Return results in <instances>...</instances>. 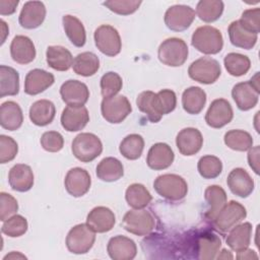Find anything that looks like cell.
<instances>
[{
	"mask_svg": "<svg viewBox=\"0 0 260 260\" xmlns=\"http://www.w3.org/2000/svg\"><path fill=\"white\" fill-rule=\"evenodd\" d=\"M188 46L182 39L169 38L165 40L158 47V60L167 66L179 67L182 66L188 58Z\"/></svg>",
	"mask_w": 260,
	"mask_h": 260,
	"instance_id": "3",
	"label": "cell"
},
{
	"mask_svg": "<svg viewBox=\"0 0 260 260\" xmlns=\"http://www.w3.org/2000/svg\"><path fill=\"white\" fill-rule=\"evenodd\" d=\"M107 251L113 260H132L137 254V247L130 238L118 235L110 239Z\"/></svg>",
	"mask_w": 260,
	"mask_h": 260,
	"instance_id": "21",
	"label": "cell"
},
{
	"mask_svg": "<svg viewBox=\"0 0 260 260\" xmlns=\"http://www.w3.org/2000/svg\"><path fill=\"white\" fill-rule=\"evenodd\" d=\"M175 154L171 146L164 142L154 143L147 152L146 164L154 171L168 169L174 161Z\"/></svg>",
	"mask_w": 260,
	"mask_h": 260,
	"instance_id": "22",
	"label": "cell"
},
{
	"mask_svg": "<svg viewBox=\"0 0 260 260\" xmlns=\"http://www.w3.org/2000/svg\"><path fill=\"white\" fill-rule=\"evenodd\" d=\"M259 72H257L254 77L249 81L239 82L234 85L232 89V96L241 111H249L253 109L259 100Z\"/></svg>",
	"mask_w": 260,
	"mask_h": 260,
	"instance_id": "6",
	"label": "cell"
},
{
	"mask_svg": "<svg viewBox=\"0 0 260 260\" xmlns=\"http://www.w3.org/2000/svg\"><path fill=\"white\" fill-rule=\"evenodd\" d=\"M221 247L220 239L211 232L197 233L191 238L192 252L196 253V259L212 260L216 258V254Z\"/></svg>",
	"mask_w": 260,
	"mask_h": 260,
	"instance_id": "11",
	"label": "cell"
},
{
	"mask_svg": "<svg viewBox=\"0 0 260 260\" xmlns=\"http://www.w3.org/2000/svg\"><path fill=\"white\" fill-rule=\"evenodd\" d=\"M27 228L28 223L26 218L20 214H14L3 221L1 232L10 238H17L24 235Z\"/></svg>",
	"mask_w": 260,
	"mask_h": 260,
	"instance_id": "45",
	"label": "cell"
},
{
	"mask_svg": "<svg viewBox=\"0 0 260 260\" xmlns=\"http://www.w3.org/2000/svg\"><path fill=\"white\" fill-rule=\"evenodd\" d=\"M153 188L160 197L170 201L182 200L188 193L187 182L176 174H164L156 177Z\"/></svg>",
	"mask_w": 260,
	"mask_h": 260,
	"instance_id": "2",
	"label": "cell"
},
{
	"mask_svg": "<svg viewBox=\"0 0 260 260\" xmlns=\"http://www.w3.org/2000/svg\"><path fill=\"white\" fill-rule=\"evenodd\" d=\"M195 10L188 5L176 4L169 7L165 13V24L173 31H183L190 27L195 19Z\"/></svg>",
	"mask_w": 260,
	"mask_h": 260,
	"instance_id": "13",
	"label": "cell"
},
{
	"mask_svg": "<svg viewBox=\"0 0 260 260\" xmlns=\"http://www.w3.org/2000/svg\"><path fill=\"white\" fill-rule=\"evenodd\" d=\"M228 32L232 45L245 50H251L258 40V35L245 28L239 20L233 21L229 25Z\"/></svg>",
	"mask_w": 260,
	"mask_h": 260,
	"instance_id": "29",
	"label": "cell"
},
{
	"mask_svg": "<svg viewBox=\"0 0 260 260\" xmlns=\"http://www.w3.org/2000/svg\"><path fill=\"white\" fill-rule=\"evenodd\" d=\"M18 0H0V14L11 15L15 12L18 5Z\"/></svg>",
	"mask_w": 260,
	"mask_h": 260,
	"instance_id": "54",
	"label": "cell"
},
{
	"mask_svg": "<svg viewBox=\"0 0 260 260\" xmlns=\"http://www.w3.org/2000/svg\"><path fill=\"white\" fill-rule=\"evenodd\" d=\"M10 55L14 62L25 65L36 58V48L32 41L22 35L15 36L10 44Z\"/></svg>",
	"mask_w": 260,
	"mask_h": 260,
	"instance_id": "23",
	"label": "cell"
},
{
	"mask_svg": "<svg viewBox=\"0 0 260 260\" xmlns=\"http://www.w3.org/2000/svg\"><path fill=\"white\" fill-rule=\"evenodd\" d=\"M125 199L133 209H143L150 203L152 197L144 185L134 183L126 189Z\"/></svg>",
	"mask_w": 260,
	"mask_h": 260,
	"instance_id": "38",
	"label": "cell"
},
{
	"mask_svg": "<svg viewBox=\"0 0 260 260\" xmlns=\"http://www.w3.org/2000/svg\"><path fill=\"white\" fill-rule=\"evenodd\" d=\"M204 199L208 206L204 216L208 220L212 221L219 210L226 203V193L222 187L218 185H211L205 189Z\"/></svg>",
	"mask_w": 260,
	"mask_h": 260,
	"instance_id": "32",
	"label": "cell"
},
{
	"mask_svg": "<svg viewBox=\"0 0 260 260\" xmlns=\"http://www.w3.org/2000/svg\"><path fill=\"white\" fill-rule=\"evenodd\" d=\"M144 148V139L139 134H129L120 143L119 150L121 154L130 160L138 159Z\"/></svg>",
	"mask_w": 260,
	"mask_h": 260,
	"instance_id": "41",
	"label": "cell"
},
{
	"mask_svg": "<svg viewBox=\"0 0 260 260\" xmlns=\"http://www.w3.org/2000/svg\"><path fill=\"white\" fill-rule=\"evenodd\" d=\"M17 152V142L10 136L0 135V162L6 164L13 160Z\"/></svg>",
	"mask_w": 260,
	"mask_h": 260,
	"instance_id": "49",
	"label": "cell"
},
{
	"mask_svg": "<svg viewBox=\"0 0 260 260\" xmlns=\"http://www.w3.org/2000/svg\"><path fill=\"white\" fill-rule=\"evenodd\" d=\"M221 253L223 254V255H218V256H216V258L217 259H220V258H223V259H228V258H233V255L231 254V253H228V250H225V249H223L222 251H221Z\"/></svg>",
	"mask_w": 260,
	"mask_h": 260,
	"instance_id": "58",
	"label": "cell"
},
{
	"mask_svg": "<svg viewBox=\"0 0 260 260\" xmlns=\"http://www.w3.org/2000/svg\"><path fill=\"white\" fill-rule=\"evenodd\" d=\"M72 68L77 75L92 76L100 68V59L92 52H83L74 58Z\"/></svg>",
	"mask_w": 260,
	"mask_h": 260,
	"instance_id": "36",
	"label": "cell"
},
{
	"mask_svg": "<svg viewBox=\"0 0 260 260\" xmlns=\"http://www.w3.org/2000/svg\"><path fill=\"white\" fill-rule=\"evenodd\" d=\"M155 225L153 215L145 209H133L125 213L122 226L130 234L143 237L149 235Z\"/></svg>",
	"mask_w": 260,
	"mask_h": 260,
	"instance_id": "8",
	"label": "cell"
},
{
	"mask_svg": "<svg viewBox=\"0 0 260 260\" xmlns=\"http://www.w3.org/2000/svg\"><path fill=\"white\" fill-rule=\"evenodd\" d=\"M89 122V114L84 106H67L61 114V125L68 132L82 130Z\"/></svg>",
	"mask_w": 260,
	"mask_h": 260,
	"instance_id": "19",
	"label": "cell"
},
{
	"mask_svg": "<svg viewBox=\"0 0 260 260\" xmlns=\"http://www.w3.org/2000/svg\"><path fill=\"white\" fill-rule=\"evenodd\" d=\"M252 224L250 222H242L230 230L226 237V245L235 252L239 253L247 249L251 243Z\"/></svg>",
	"mask_w": 260,
	"mask_h": 260,
	"instance_id": "28",
	"label": "cell"
},
{
	"mask_svg": "<svg viewBox=\"0 0 260 260\" xmlns=\"http://www.w3.org/2000/svg\"><path fill=\"white\" fill-rule=\"evenodd\" d=\"M42 147L49 152H58L64 146V138L57 131H47L41 137Z\"/></svg>",
	"mask_w": 260,
	"mask_h": 260,
	"instance_id": "50",
	"label": "cell"
},
{
	"mask_svg": "<svg viewBox=\"0 0 260 260\" xmlns=\"http://www.w3.org/2000/svg\"><path fill=\"white\" fill-rule=\"evenodd\" d=\"M132 112L129 100L122 94L103 99L101 104V113L103 118L111 124L122 123Z\"/></svg>",
	"mask_w": 260,
	"mask_h": 260,
	"instance_id": "9",
	"label": "cell"
},
{
	"mask_svg": "<svg viewBox=\"0 0 260 260\" xmlns=\"http://www.w3.org/2000/svg\"><path fill=\"white\" fill-rule=\"evenodd\" d=\"M94 43L101 53L108 57L117 56L122 49L118 30L110 24H102L94 30Z\"/></svg>",
	"mask_w": 260,
	"mask_h": 260,
	"instance_id": "12",
	"label": "cell"
},
{
	"mask_svg": "<svg viewBox=\"0 0 260 260\" xmlns=\"http://www.w3.org/2000/svg\"><path fill=\"white\" fill-rule=\"evenodd\" d=\"M247 216V210L240 202L231 200L225 203L223 207L216 214L212 220L214 228L221 232L226 233L235 225L244 220Z\"/></svg>",
	"mask_w": 260,
	"mask_h": 260,
	"instance_id": "10",
	"label": "cell"
},
{
	"mask_svg": "<svg viewBox=\"0 0 260 260\" xmlns=\"http://www.w3.org/2000/svg\"><path fill=\"white\" fill-rule=\"evenodd\" d=\"M156 105L159 113L164 116L170 114L176 109L177 96L176 93L171 89H161L156 92Z\"/></svg>",
	"mask_w": 260,
	"mask_h": 260,
	"instance_id": "48",
	"label": "cell"
},
{
	"mask_svg": "<svg viewBox=\"0 0 260 260\" xmlns=\"http://www.w3.org/2000/svg\"><path fill=\"white\" fill-rule=\"evenodd\" d=\"M71 150L73 155L82 162H90L101 155L103 143L93 133H80L72 141Z\"/></svg>",
	"mask_w": 260,
	"mask_h": 260,
	"instance_id": "4",
	"label": "cell"
},
{
	"mask_svg": "<svg viewBox=\"0 0 260 260\" xmlns=\"http://www.w3.org/2000/svg\"><path fill=\"white\" fill-rule=\"evenodd\" d=\"M46 6L41 1H27L23 4L18 16L19 24L26 29L39 27L46 17Z\"/></svg>",
	"mask_w": 260,
	"mask_h": 260,
	"instance_id": "18",
	"label": "cell"
},
{
	"mask_svg": "<svg viewBox=\"0 0 260 260\" xmlns=\"http://www.w3.org/2000/svg\"><path fill=\"white\" fill-rule=\"evenodd\" d=\"M55 82V77L52 73L44 69L30 70L24 79V92L28 95H37Z\"/></svg>",
	"mask_w": 260,
	"mask_h": 260,
	"instance_id": "24",
	"label": "cell"
},
{
	"mask_svg": "<svg viewBox=\"0 0 260 260\" xmlns=\"http://www.w3.org/2000/svg\"><path fill=\"white\" fill-rule=\"evenodd\" d=\"M86 223L99 234L110 232L115 223L116 216L114 212L106 206H96L92 208L86 216Z\"/></svg>",
	"mask_w": 260,
	"mask_h": 260,
	"instance_id": "25",
	"label": "cell"
},
{
	"mask_svg": "<svg viewBox=\"0 0 260 260\" xmlns=\"http://www.w3.org/2000/svg\"><path fill=\"white\" fill-rule=\"evenodd\" d=\"M176 145L185 156L196 154L203 145V137L201 132L193 127L182 129L176 137Z\"/></svg>",
	"mask_w": 260,
	"mask_h": 260,
	"instance_id": "20",
	"label": "cell"
},
{
	"mask_svg": "<svg viewBox=\"0 0 260 260\" xmlns=\"http://www.w3.org/2000/svg\"><path fill=\"white\" fill-rule=\"evenodd\" d=\"M239 21L245 28L258 35L260 31V9L250 8L245 10Z\"/></svg>",
	"mask_w": 260,
	"mask_h": 260,
	"instance_id": "51",
	"label": "cell"
},
{
	"mask_svg": "<svg viewBox=\"0 0 260 260\" xmlns=\"http://www.w3.org/2000/svg\"><path fill=\"white\" fill-rule=\"evenodd\" d=\"M96 177L104 182H116L124 175V167L116 157H105L96 166Z\"/></svg>",
	"mask_w": 260,
	"mask_h": 260,
	"instance_id": "34",
	"label": "cell"
},
{
	"mask_svg": "<svg viewBox=\"0 0 260 260\" xmlns=\"http://www.w3.org/2000/svg\"><path fill=\"white\" fill-rule=\"evenodd\" d=\"M206 104V92L198 86H190L183 91L182 106L190 115L199 114Z\"/></svg>",
	"mask_w": 260,
	"mask_h": 260,
	"instance_id": "33",
	"label": "cell"
},
{
	"mask_svg": "<svg viewBox=\"0 0 260 260\" xmlns=\"http://www.w3.org/2000/svg\"><path fill=\"white\" fill-rule=\"evenodd\" d=\"M95 242V232L87 223L74 225L67 234L66 247L73 254H85Z\"/></svg>",
	"mask_w": 260,
	"mask_h": 260,
	"instance_id": "5",
	"label": "cell"
},
{
	"mask_svg": "<svg viewBox=\"0 0 260 260\" xmlns=\"http://www.w3.org/2000/svg\"><path fill=\"white\" fill-rule=\"evenodd\" d=\"M192 46L205 55L218 54L223 47V38L219 29L211 25L197 27L191 38Z\"/></svg>",
	"mask_w": 260,
	"mask_h": 260,
	"instance_id": "1",
	"label": "cell"
},
{
	"mask_svg": "<svg viewBox=\"0 0 260 260\" xmlns=\"http://www.w3.org/2000/svg\"><path fill=\"white\" fill-rule=\"evenodd\" d=\"M223 64L228 73L236 77L245 75L251 67L249 57L240 53L226 54L223 59Z\"/></svg>",
	"mask_w": 260,
	"mask_h": 260,
	"instance_id": "43",
	"label": "cell"
},
{
	"mask_svg": "<svg viewBox=\"0 0 260 260\" xmlns=\"http://www.w3.org/2000/svg\"><path fill=\"white\" fill-rule=\"evenodd\" d=\"M224 4L220 0H201L196 5V15L204 22L216 21L222 14Z\"/></svg>",
	"mask_w": 260,
	"mask_h": 260,
	"instance_id": "40",
	"label": "cell"
},
{
	"mask_svg": "<svg viewBox=\"0 0 260 260\" xmlns=\"http://www.w3.org/2000/svg\"><path fill=\"white\" fill-rule=\"evenodd\" d=\"M6 259H26V257L24 255L20 254L19 252L12 251L3 257V260H6Z\"/></svg>",
	"mask_w": 260,
	"mask_h": 260,
	"instance_id": "57",
	"label": "cell"
},
{
	"mask_svg": "<svg viewBox=\"0 0 260 260\" xmlns=\"http://www.w3.org/2000/svg\"><path fill=\"white\" fill-rule=\"evenodd\" d=\"M8 183L12 190L26 192L34 185V173L29 166L24 164L14 165L8 174Z\"/></svg>",
	"mask_w": 260,
	"mask_h": 260,
	"instance_id": "26",
	"label": "cell"
},
{
	"mask_svg": "<svg viewBox=\"0 0 260 260\" xmlns=\"http://www.w3.org/2000/svg\"><path fill=\"white\" fill-rule=\"evenodd\" d=\"M23 122V114L20 106L13 102L7 101L0 107V125L8 131L19 129Z\"/></svg>",
	"mask_w": 260,
	"mask_h": 260,
	"instance_id": "27",
	"label": "cell"
},
{
	"mask_svg": "<svg viewBox=\"0 0 260 260\" xmlns=\"http://www.w3.org/2000/svg\"><path fill=\"white\" fill-rule=\"evenodd\" d=\"M156 93L151 90H145L138 94L136 105L140 112L144 113L151 123H157L162 115L159 113L156 105Z\"/></svg>",
	"mask_w": 260,
	"mask_h": 260,
	"instance_id": "39",
	"label": "cell"
},
{
	"mask_svg": "<svg viewBox=\"0 0 260 260\" xmlns=\"http://www.w3.org/2000/svg\"><path fill=\"white\" fill-rule=\"evenodd\" d=\"M48 65L57 71H67L73 65L71 52L62 46H49L46 51Z\"/></svg>",
	"mask_w": 260,
	"mask_h": 260,
	"instance_id": "31",
	"label": "cell"
},
{
	"mask_svg": "<svg viewBox=\"0 0 260 260\" xmlns=\"http://www.w3.org/2000/svg\"><path fill=\"white\" fill-rule=\"evenodd\" d=\"M19 91L18 72L6 65L0 66V98L6 95H16Z\"/></svg>",
	"mask_w": 260,
	"mask_h": 260,
	"instance_id": "37",
	"label": "cell"
},
{
	"mask_svg": "<svg viewBox=\"0 0 260 260\" xmlns=\"http://www.w3.org/2000/svg\"><path fill=\"white\" fill-rule=\"evenodd\" d=\"M64 185L68 194L73 197H81L88 192L91 185V179L86 170L76 167L67 172Z\"/></svg>",
	"mask_w": 260,
	"mask_h": 260,
	"instance_id": "15",
	"label": "cell"
},
{
	"mask_svg": "<svg viewBox=\"0 0 260 260\" xmlns=\"http://www.w3.org/2000/svg\"><path fill=\"white\" fill-rule=\"evenodd\" d=\"M100 85L103 98H112L117 95V93L122 89L123 80L118 73L110 71L102 76Z\"/></svg>",
	"mask_w": 260,
	"mask_h": 260,
	"instance_id": "46",
	"label": "cell"
},
{
	"mask_svg": "<svg viewBox=\"0 0 260 260\" xmlns=\"http://www.w3.org/2000/svg\"><path fill=\"white\" fill-rule=\"evenodd\" d=\"M258 256L255 254V252L251 249H245L244 251H241L238 253L237 258L238 259H251V258H257Z\"/></svg>",
	"mask_w": 260,
	"mask_h": 260,
	"instance_id": "55",
	"label": "cell"
},
{
	"mask_svg": "<svg viewBox=\"0 0 260 260\" xmlns=\"http://www.w3.org/2000/svg\"><path fill=\"white\" fill-rule=\"evenodd\" d=\"M141 3L138 0H108L103 2V5L116 14L129 15L134 13Z\"/></svg>",
	"mask_w": 260,
	"mask_h": 260,
	"instance_id": "47",
	"label": "cell"
},
{
	"mask_svg": "<svg viewBox=\"0 0 260 260\" xmlns=\"http://www.w3.org/2000/svg\"><path fill=\"white\" fill-rule=\"evenodd\" d=\"M60 95L67 106H84L89 99V90L85 83L69 79L61 85Z\"/></svg>",
	"mask_w": 260,
	"mask_h": 260,
	"instance_id": "16",
	"label": "cell"
},
{
	"mask_svg": "<svg viewBox=\"0 0 260 260\" xmlns=\"http://www.w3.org/2000/svg\"><path fill=\"white\" fill-rule=\"evenodd\" d=\"M66 36L73 46L81 48L86 42V32L83 23L76 16L66 14L62 18Z\"/></svg>",
	"mask_w": 260,
	"mask_h": 260,
	"instance_id": "35",
	"label": "cell"
},
{
	"mask_svg": "<svg viewBox=\"0 0 260 260\" xmlns=\"http://www.w3.org/2000/svg\"><path fill=\"white\" fill-rule=\"evenodd\" d=\"M55 105L49 100H39L29 108V119L32 124L44 127L51 124L55 118Z\"/></svg>",
	"mask_w": 260,
	"mask_h": 260,
	"instance_id": "30",
	"label": "cell"
},
{
	"mask_svg": "<svg viewBox=\"0 0 260 260\" xmlns=\"http://www.w3.org/2000/svg\"><path fill=\"white\" fill-rule=\"evenodd\" d=\"M226 184L231 192L241 198H247L254 191L255 183L248 172L243 168H236L228 176Z\"/></svg>",
	"mask_w": 260,
	"mask_h": 260,
	"instance_id": "17",
	"label": "cell"
},
{
	"mask_svg": "<svg viewBox=\"0 0 260 260\" xmlns=\"http://www.w3.org/2000/svg\"><path fill=\"white\" fill-rule=\"evenodd\" d=\"M188 74L191 79L199 83L211 84L219 78L221 68L217 60L211 57H201L191 63Z\"/></svg>",
	"mask_w": 260,
	"mask_h": 260,
	"instance_id": "7",
	"label": "cell"
},
{
	"mask_svg": "<svg viewBox=\"0 0 260 260\" xmlns=\"http://www.w3.org/2000/svg\"><path fill=\"white\" fill-rule=\"evenodd\" d=\"M18 210L17 200L8 193H0V219L6 220L8 217L14 215Z\"/></svg>",
	"mask_w": 260,
	"mask_h": 260,
	"instance_id": "52",
	"label": "cell"
},
{
	"mask_svg": "<svg viewBox=\"0 0 260 260\" xmlns=\"http://www.w3.org/2000/svg\"><path fill=\"white\" fill-rule=\"evenodd\" d=\"M259 154L260 147L259 145L255 147H251L248 152V162L250 168L254 171L256 175H259Z\"/></svg>",
	"mask_w": 260,
	"mask_h": 260,
	"instance_id": "53",
	"label": "cell"
},
{
	"mask_svg": "<svg viewBox=\"0 0 260 260\" xmlns=\"http://www.w3.org/2000/svg\"><path fill=\"white\" fill-rule=\"evenodd\" d=\"M197 170L203 179H215L221 174L222 162L217 156L204 155L198 160Z\"/></svg>",
	"mask_w": 260,
	"mask_h": 260,
	"instance_id": "44",
	"label": "cell"
},
{
	"mask_svg": "<svg viewBox=\"0 0 260 260\" xmlns=\"http://www.w3.org/2000/svg\"><path fill=\"white\" fill-rule=\"evenodd\" d=\"M224 144L237 151H246L253 146V138L250 133L240 129H233L228 131L223 137Z\"/></svg>",
	"mask_w": 260,
	"mask_h": 260,
	"instance_id": "42",
	"label": "cell"
},
{
	"mask_svg": "<svg viewBox=\"0 0 260 260\" xmlns=\"http://www.w3.org/2000/svg\"><path fill=\"white\" fill-rule=\"evenodd\" d=\"M234 117L231 104L225 99H216L211 102L206 114L205 122L211 128H221L229 124Z\"/></svg>",
	"mask_w": 260,
	"mask_h": 260,
	"instance_id": "14",
	"label": "cell"
},
{
	"mask_svg": "<svg viewBox=\"0 0 260 260\" xmlns=\"http://www.w3.org/2000/svg\"><path fill=\"white\" fill-rule=\"evenodd\" d=\"M0 30H1V45H3L6 40V37L9 34L8 25L6 24V22L3 19L0 20Z\"/></svg>",
	"mask_w": 260,
	"mask_h": 260,
	"instance_id": "56",
	"label": "cell"
}]
</instances>
